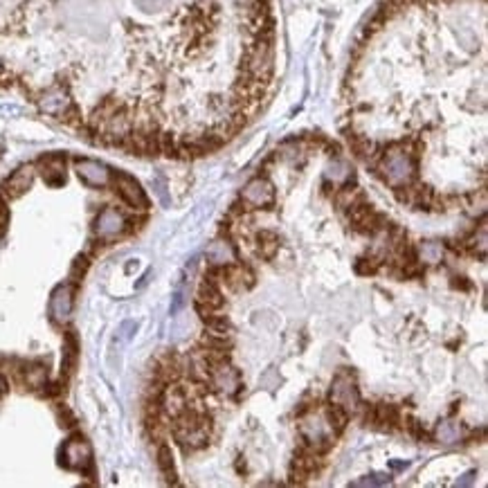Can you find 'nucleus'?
<instances>
[{
  "label": "nucleus",
  "instance_id": "20e7f679",
  "mask_svg": "<svg viewBox=\"0 0 488 488\" xmlns=\"http://www.w3.org/2000/svg\"><path fill=\"white\" fill-rule=\"evenodd\" d=\"M241 205L245 210H261L275 205V187L268 178H254L241 192Z\"/></svg>",
  "mask_w": 488,
  "mask_h": 488
},
{
  "label": "nucleus",
  "instance_id": "9d476101",
  "mask_svg": "<svg viewBox=\"0 0 488 488\" xmlns=\"http://www.w3.org/2000/svg\"><path fill=\"white\" fill-rule=\"evenodd\" d=\"M41 178L50 187H59L65 183V156L61 153H48L37 162Z\"/></svg>",
  "mask_w": 488,
  "mask_h": 488
},
{
  "label": "nucleus",
  "instance_id": "f03ea898",
  "mask_svg": "<svg viewBox=\"0 0 488 488\" xmlns=\"http://www.w3.org/2000/svg\"><path fill=\"white\" fill-rule=\"evenodd\" d=\"M59 464L68 470H79V473H88L92 466V450L90 443L83 436H70L61 450H59Z\"/></svg>",
  "mask_w": 488,
  "mask_h": 488
},
{
  "label": "nucleus",
  "instance_id": "aec40b11",
  "mask_svg": "<svg viewBox=\"0 0 488 488\" xmlns=\"http://www.w3.org/2000/svg\"><path fill=\"white\" fill-rule=\"evenodd\" d=\"M205 324H207V331L216 333V336H230V331H232V324L221 313H214L210 320H205Z\"/></svg>",
  "mask_w": 488,
  "mask_h": 488
},
{
  "label": "nucleus",
  "instance_id": "f8f14e48",
  "mask_svg": "<svg viewBox=\"0 0 488 488\" xmlns=\"http://www.w3.org/2000/svg\"><path fill=\"white\" fill-rule=\"evenodd\" d=\"M160 407L169 418H176L181 412H185L190 407V400H187V389L181 385L169 383L165 389H162L160 396Z\"/></svg>",
  "mask_w": 488,
  "mask_h": 488
},
{
  "label": "nucleus",
  "instance_id": "0eeeda50",
  "mask_svg": "<svg viewBox=\"0 0 488 488\" xmlns=\"http://www.w3.org/2000/svg\"><path fill=\"white\" fill-rule=\"evenodd\" d=\"M34 176H37V167H34V165H23V167H19L10 178H7L3 185H0V196H3L5 201L21 199V196L32 187Z\"/></svg>",
  "mask_w": 488,
  "mask_h": 488
},
{
  "label": "nucleus",
  "instance_id": "39448f33",
  "mask_svg": "<svg viewBox=\"0 0 488 488\" xmlns=\"http://www.w3.org/2000/svg\"><path fill=\"white\" fill-rule=\"evenodd\" d=\"M331 403L342 405L347 412H354V409L360 405V394H358V387L354 383V374L340 372L336 376L333 387H331Z\"/></svg>",
  "mask_w": 488,
  "mask_h": 488
},
{
  "label": "nucleus",
  "instance_id": "7ed1b4c3",
  "mask_svg": "<svg viewBox=\"0 0 488 488\" xmlns=\"http://www.w3.org/2000/svg\"><path fill=\"white\" fill-rule=\"evenodd\" d=\"M110 183H113L115 192L119 194V199H122L128 207L133 210H149V199L147 194H144L142 185L135 181L133 176L124 174V171H110Z\"/></svg>",
  "mask_w": 488,
  "mask_h": 488
},
{
  "label": "nucleus",
  "instance_id": "5701e85b",
  "mask_svg": "<svg viewBox=\"0 0 488 488\" xmlns=\"http://www.w3.org/2000/svg\"><path fill=\"white\" fill-rule=\"evenodd\" d=\"M135 5H138L142 12L153 14V12L165 10V7L169 5V0H135Z\"/></svg>",
  "mask_w": 488,
  "mask_h": 488
},
{
  "label": "nucleus",
  "instance_id": "a211bd4d",
  "mask_svg": "<svg viewBox=\"0 0 488 488\" xmlns=\"http://www.w3.org/2000/svg\"><path fill=\"white\" fill-rule=\"evenodd\" d=\"M327 423L331 427V432L333 434H340L342 430L347 427L349 423V412L342 405H336V403H331L327 407Z\"/></svg>",
  "mask_w": 488,
  "mask_h": 488
},
{
  "label": "nucleus",
  "instance_id": "412c9836",
  "mask_svg": "<svg viewBox=\"0 0 488 488\" xmlns=\"http://www.w3.org/2000/svg\"><path fill=\"white\" fill-rule=\"evenodd\" d=\"M380 259L378 256H363V259L356 261V270L360 272V275H376V272L380 270Z\"/></svg>",
  "mask_w": 488,
  "mask_h": 488
},
{
  "label": "nucleus",
  "instance_id": "423d86ee",
  "mask_svg": "<svg viewBox=\"0 0 488 488\" xmlns=\"http://www.w3.org/2000/svg\"><path fill=\"white\" fill-rule=\"evenodd\" d=\"M128 230V221L117 207H104L95 221V234L99 241H110Z\"/></svg>",
  "mask_w": 488,
  "mask_h": 488
},
{
  "label": "nucleus",
  "instance_id": "bb28decb",
  "mask_svg": "<svg viewBox=\"0 0 488 488\" xmlns=\"http://www.w3.org/2000/svg\"><path fill=\"white\" fill-rule=\"evenodd\" d=\"M439 254H441V247H439V245H434V243H427V245L423 247V256H425V259L434 261Z\"/></svg>",
  "mask_w": 488,
  "mask_h": 488
},
{
  "label": "nucleus",
  "instance_id": "9b49d317",
  "mask_svg": "<svg viewBox=\"0 0 488 488\" xmlns=\"http://www.w3.org/2000/svg\"><path fill=\"white\" fill-rule=\"evenodd\" d=\"M74 306V290L70 284H61L52 293V302H50V313L57 324H65L72 315Z\"/></svg>",
  "mask_w": 488,
  "mask_h": 488
},
{
  "label": "nucleus",
  "instance_id": "f3484780",
  "mask_svg": "<svg viewBox=\"0 0 488 488\" xmlns=\"http://www.w3.org/2000/svg\"><path fill=\"white\" fill-rule=\"evenodd\" d=\"M158 466L162 470V475L169 484H178V475H176V466H174V455H171V448L167 443H160L158 448Z\"/></svg>",
  "mask_w": 488,
  "mask_h": 488
},
{
  "label": "nucleus",
  "instance_id": "cd10ccee",
  "mask_svg": "<svg viewBox=\"0 0 488 488\" xmlns=\"http://www.w3.org/2000/svg\"><path fill=\"white\" fill-rule=\"evenodd\" d=\"M261 380H263L265 385H268V389H275V387H277V385L281 383V378H279V376H277L275 372H268V374H265V376H263V378H261Z\"/></svg>",
  "mask_w": 488,
  "mask_h": 488
},
{
  "label": "nucleus",
  "instance_id": "1a4fd4ad",
  "mask_svg": "<svg viewBox=\"0 0 488 488\" xmlns=\"http://www.w3.org/2000/svg\"><path fill=\"white\" fill-rule=\"evenodd\" d=\"M37 104L43 113L61 117L65 110L72 106V99H70V95H68V90L63 88V85H52V88L41 92Z\"/></svg>",
  "mask_w": 488,
  "mask_h": 488
},
{
  "label": "nucleus",
  "instance_id": "a878e982",
  "mask_svg": "<svg viewBox=\"0 0 488 488\" xmlns=\"http://www.w3.org/2000/svg\"><path fill=\"white\" fill-rule=\"evenodd\" d=\"M7 223H10V207H7L5 199L0 196V234L7 230Z\"/></svg>",
  "mask_w": 488,
  "mask_h": 488
},
{
  "label": "nucleus",
  "instance_id": "7c9ffc66",
  "mask_svg": "<svg viewBox=\"0 0 488 488\" xmlns=\"http://www.w3.org/2000/svg\"><path fill=\"white\" fill-rule=\"evenodd\" d=\"M3 149H5V144H3V140H0V153H3Z\"/></svg>",
  "mask_w": 488,
  "mask_h": 488
},
{
  "label": "nucleus",
  "instance_id": "6ab92c4d",
  "mask_svg": "<svg viewBox=\"0 0 488 488\" xmlns=\"http://www.w3.org/2000/svg\"><path fill=\"white\" fill-rule=\"evenodd\" d=\"M207 259H210V263H214V265H223V263H227L230 259H232V252H230L227 243L216 241V243H212L210 252H207Z\"/></svg>",
  "mask_w": 488,
  "mask_h": 488
},
{
  "label": "nucleus",
  "instance_id": "4be33fe9",
  "mask_svg": "<svg viewBox=\"0 0 488 488\" xmlns=\"http://www.w3.org/2000/svg\"><path fill=\"white\" fill-rule=\"evenodd\" d=\"M88 265H90V261H88V256H85V254H79V256H77V259H74L72 270H70V277H72L74 284H77V281H81V279H83L85 270H88Z\"/></svg>",
  "mask_w": 488,
  "mask_h": 488
},
{
  "label": "nucleus",
  "instance_id": "dca6fc26",
  "mask_svg": "<svg viewBox=\"0 0 488 488\" xmlns=\"http://www.w3.org/2000/svg\"><path fill=\"white\" fill-rule=\"evenodd\" d=\"M398 421H400V412L396 405H387V403L376 405V425H380L383 430H394Z\"/></svg>",
  "mask_w": 488,
  "mask_h": 488
},
{
  "label": "nucleus",
  "instance_id": "f257e3e1",
  "mask_svg": "<svg viewBox=\"0 0 488 488\" xmlns=\"http://www.w3.org/2000/svg\"><path fill=\"white\" fill-rule=\"evenodd\" d=\"M171 432H174V439L185 452L205 448L210 443L212 416L207 412H201V409L187 407L185 412L171 418Z\"/></svg>",
  "mask_w": 488,
  "mask_h": 488
},
{
  "label": "nucleus",
  "instance_id": "6e6552de",
  "mask_svg": "<svg viewBox=\"0 0 488 488\" xmlns=\"http://www.w3.org/2000/svg\"><path fill=\"white\" fill-rule=\"evenodd\" d=\"M74 171H77V176H79L81 181L85 185H90V187H106V185H110V169L104 167L97 160L77 158L74 160Z\"/></svg>",
  "mask_w": 488,
  "mask_h": 488
},
{
  "label": "nucleus",
  "instance_id": "c756f323",
  "mask_svg": "<svg viewBox=\"0 0 488 488\" xmlns=\"http://www.w3.org/2000/svg\"><path fill=\"white\" fill-rule=\"evenodd\" d=\"M5 392H7V383L3 376H0V394H5Z\"/></svg>",
  "mask_w": 488,
  "mask_h": 488
},
{
  "label": "nucleus",
  "instance_id": "ddd939ff",
  "mask_svg": "<svg viewBox=\"0 0 488 488\" xmlns=\"http://www.w3.org/2000/svg\"><path fill=\"white\" fill-rule=\"evenodd\" d=\"M77 356H79V340H77L74 331L65 333L63 340V363H61V383L70 378V374L77 367Z\"/></svg>",
  "mask_w": 488,
  "mask_h": 488
},
{
  "label": "nucleus",
  "instance_id": "c85d7f7f",
  "mask_svg": "<svg viewBox=\"0 0 488 488\" xmlns=\"http://www.w3.org/2000/svg\"><path fill=\"white\" fill-rule=\"evenodd\" d=\"M153 185H156V192H158V196H160V201L162 203H165V205H169V201H167V187L165 185H162V181H160V178H158V181L156 183H153Z\"/></svg>",
  "mask_w": 488,
  "mask_h": 488
},
{
  "label": "nucleus",
  "instance_id": "b1692460",
  "mask_svg": "<svg viewBox=\"0 0 488 488\" xmlns=\"http://www.w3.org/2000/svg\"><path fill=\"white\" fill-rule=\"evenodd\" d=\"M57 416L63 427H74V414L65 405H57Z\"/></svg>",
  "mask_w": 488,
  "mask_h": 488
},
{
  "label": "nucleus",
  "instance_id": "4468645a",
  "mask_svg": "<svg viewBox=\"0 0 488 488\" xmlns=\"http://www.w3.org/2000/svg\"><path fill=\"white\" fill-rule=\"evenodd\" d=\"M196 302L205 304L210 308H223L225 304V297H223V290H221V284H214L210 279H203V284L199 286V295H196Z\"/></svg>",
  "mask_w": 488,
  "mask_h": 488
},
{
  "label": "nucleus",
  "instance_id": "2eb2a0df",
  "mask_svg": "<svg viewBox=\"0 0 488 488\" xmlns=\"http://www.w3.org/2000/svg\"><path fill=\"white\" fill-rule=\"evenodd\" d=\"M279 250V236L272 230H261L256 232V252L261 259H272Z\"/></svg>",
  "mask_w": 488,
  "mask_h": 488
},
{
  "label": "nucleus",
  "instance_id": "393cba45",
  "mask_svg": "<svg viewBox=\"0 0 488 488\" xmlns=\"http://www.w3.org/2000/svg\"><path fill=\"white\" fill-rule=\"evenodd\" d=\"M405 427H407V432L412 434V436H416V439H423L425 436V430H423V423H418L416 418H407V423H405Z\"/></svg>",
  "mask_w": 488,
  "mask_h": 488
}]
</instances>
